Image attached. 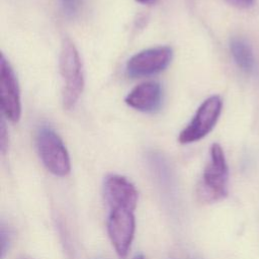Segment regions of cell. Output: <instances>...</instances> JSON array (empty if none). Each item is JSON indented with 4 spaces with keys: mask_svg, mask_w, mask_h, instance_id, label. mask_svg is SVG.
<instances>
[{
    "mask_svg": "<svg viewBox=\"0 0 259 259\" xmlns=\"http://www.w3.org/2000/svg\"><path fill=\"white\" fill-rule=\"evenodd\" d=\"M59 70L62 78V102L67 110L77 104L84 90V73L78 50L70 38H64L60 57Z\"/></svg>",
    "mask_w": 259,
    "mask_h": 259,
    "instance_id": "cell-1",
    "label": "cell"
},
{
    "mask_svg": "<svg viewBox=\"0 0 259 259\" xmlns=\"http://www.w3.org/2000/svg\"><path fill=\"white\" fill-rule=\"evenodd\" d=\"M229 169L223 148L212 144L209 150V160L203 170L197 195L202 201L213 202L223 199L228 194Z\"/></svg>",
    "mask_w": 259,
    "mask_h": 259,
    "instance_id": "cell-2",
    "label": "cell"
},
{
    "mask_svg": "<svg viewBox=\"0 0 259 259\" xmlns=\"http://www.w3.org/2000/svg\"><path fill=\"white\" fill-rule=\"evenodd\" d=\"M35 144L45 167L54 175L64 177L71 170L69 153L60 136L49 125H41L36 132Z\"/></svg>",
    "mask_w": 259,
    "mask_h": 259,
    "instance_id": "cell-3",
    "label": "cell"
},
{
    "mask_svg": "<svg viewBox=\"0 0 259 259\" xmlns=\"http://www.w3.org/2000/svg\"><path fill=\"white\" fill-rule=\"evenodd\" d=\"M223 108V100L219 95L207 97L199 105L188 124L180 132L178 142L191 144L207 136L218 122Z\"/></svg>",
    "mask_w": 259,
    "mask_h": 259,
    "instance_id": "cell-4",
    "label": "cell"
},
{
    "mask_svg": "<svg viewBox=\"0 0 259 259\" xmlns=\"http://www.w3.org/2000/svg\"><path fill=\"white\" fill-rule=\"evenodd\" d=\"M107 231L112 246L120 257H125L135 234V207L124 204L108 205Z\"/></svg>",
    "mask_w": 259,
    "mask_h": 259,
    "instance_id": "cell-5",
    "label": "cell"
},
{
    "mask_svg": "<svg viewBox=\"0 0 259 259\" xmlns=\"http://www.w3.org/2000/svg\"><path fill=\"white\" fill-rule=\"evenodd\" d=\"M173 58V50L168 46H159L143 50L132 56L125 65V72L131 78L156 75L164 71Z\"/></svg>",
    "mask_w": 259,
    "mask_h": 259,
    "instance_id": "cell-6",
    "label": "cell"
},
{
    "mask_svg": "<svg viewBox=\"0 0 259 259\" xmlns=\"http://www.w3.org/2000/svg\"><path fill=\"white\" fill-rule=\"evenodd\" d=\"M0 95L3 115L17 122L21 116L20 89L13 68L3 54L0 59Z\"/></svg>",
    "mask_w": 259,
    "mask_h": 259,
    "instance_id": "cell-7",
    "label": "cell"
},
{
    "mask_svg": "<svg viewBox=\"0 0 259 259\" xmlns=\"http://www.w3.org/2000/svg\"><path fill=\"white\" fill-rule=\"evenodd\" d=\"M163 90L156 81H147L135 86L125 96L124 102L141 112H155L162 104Z\"/></svg>",
    "mask_w": 259,
    "mask_h": 259,
    "instance_id": "cell-8",
    "label": "cell"
},
{
    "mask_svg": "<svg viewBox=\"0 0 259 259\" xmlns=\"http://www.w3.org/2000/svg\"><path fill=\"white\" fill-rule=\"evenodd\" d=\"M103 190L108 205L125 204L133 207L137 206V189L134 184L123 176L117 174L106 176L104 179Z\"/></svg>",
    "mask_w": 259,
    "mask_h": 259,
    "instance_id": "cell-9",
    "label": "cell"
},
{
    "mask_svg": "<svg viewBox=\"0 0 259 259\" xmlns=\"http://www.w3.org/2000/svg\"><path fill=\"white\" fill-rule=\"evenodd\" d=\"M230 51L236 65L245 73H252L255 58L250 45L243 38L234 37L230 42Z\"/></svg>",
    "mask_w": 259,
    "mask_h": 259,
    "instance_id": "cell-10",
    "label": "cell"
},
{
    "mask_svg": "<svg viewBox=\"0 0 259 259\" xmlns=\"http://www.w3.org/2000/svg\"><path fill=\"white\" fill-rule=\"evenodd\" d=\"M11 242V233L9 228H6L4 224L1 225L0 231V251H1V259H4L6 253L9 250Z\"/></svg>",
    "mask_w": 259,
    "mask_h": 259,
    "instance_id": "cell-11",
    "label": "cell"
},
{
    "mask_svg": "<svg viewBox=\"0 0 259 259\" xmlns=\"http://www.w3.org/2000/svg\"><path fill=\"white\" fill-rule=\"evenodd\" d=\"M8 144V135H7V130L5 126L4 119H1V128H0V145H1V152L4 154L7 148Z\"/></svg>",
    "mask_w": 259,
    "mask_h": 259,
    "instance_id": "cell-12",
    "label": "cell"
},
{
    "mask_svg": "<svg viewBox=\"0 0 259 259\" xmlns=\"http://www.w3.org/2000/svg\"><path fill=\"white\" fill-rule=\"evenodd\" d=\"M61 2L66 13L73 14L77 10L80 0H61Z\"/></svg>",
    "mask_w": 259,
    "mask_h": 259,
    "instance_id": "cell-13",
    "label": "cell"
},
{
    "mask_svg": "<svg viewBox=\"0 0 259 259\" xmlns=\"http://www.w3.org/2000/svg\"><path fill=\"white\" fill-rule=\"evenodd\" d=\"M225 1L227 3H229L230 5H232L236 8H240V9L249 8L254 3V0H225Z\"/></svg>",
    "mask_w": 259,
    "mask_h": 259,
    "instance_id": "cell-14",
    "label": "cell"
},
{
    "mask_svg": "<svg viewBox=\"0 0 259 259\" xmlns=\"http://www.w3.org/2000/svg\"><path fill=\"white\" fill-rule=\"evenodd\" d=\"M137 2H140V3H143V4H149V3H152L154 2L155 0H136Z\"/></svg>",
    "mask_w": 259,
    "mask_h": 259,
    "instance_id": "cell-15",
    "label": "cell"
},
{
    "mask_svg": "<svg viewBox=\"0 0 259 259\" xmlns=\"http://www.w3.org/2000/svg\"><path fill=\"white\" fill-rule=\"evenodd\" d=\"M134 259H145L142 255H138V256H136Z\"/></svg>",
    "mask_w": 259,
    "mask_h": 259,
    "instance_id": "cell-16",
    "label": "cell"
},
{
    "mask_svg": "<svg viewBox=\"0 0 259 259\" xmlns=\"http://www.w3.org/2000/svg\"><path fill=\"white\" fill-rule=\"evenodd\" d=\"M25 259H26V258H25Z\"/></svg>",
    "mask_w": 259,
    "mask_h": 259,
    "instance_id": "cell-17",
    "label": "cell"
}]
</instances>
